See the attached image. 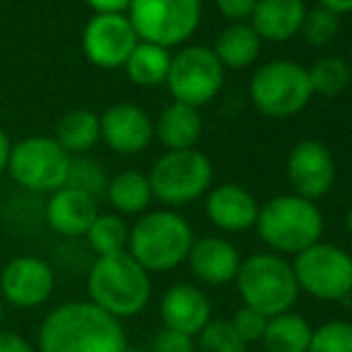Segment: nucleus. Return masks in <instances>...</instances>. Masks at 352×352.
I'll return each instance as SVG.
<instances>
[{
  "instance_id": "obj_1",
  "label": "nucleus",
  "mask_w": 352,
  "mask_h": 352,
  "mask_svg": "<svg viewBox=\"0 0 352 352\" xmlns=\"http://www.w3.org/2000/svg\"><path fill=\"white\" fill-rule=\"evenodd\" d=\"M127 336L122 321L89 300H72L43 316L36 352H122Z\"/></svg>"
},
{
  "instance_id": "obj_2",
  "label": "nucleus",
  "mask_w": 352,
  "mask_h": 352,
  "mask_svg": "<svg viewBox=\"0 0 352 352\" xmlns=\"http://www.w3.org/2000/svg\"><path fill=\"white\" fill-rule=\"evenodd\" d=\"M89 302L101 307L113 319L140 316L151 302V274L127 252L96 256L87 274Z\"/></svg>"
},
{
  "instance_id": "obj_3",
  "label": "nucleus",
  "mask_w": 352,
  "mask_h": 352,
  "mask_svg": "<svg viewBox=\"0 0 352 352\" xmlns=\"http://www.w3.org/2000/svg\"><path fill=\"white\" fill-rule=\"evenodd\" d=\"M195 245V230L185 216L170 209L142 213L130 228L127 254L146 274H166L185 264Z\"/></svg>"
},
{
  "instance_id": "obj_4",
  "label": "nucleus",
  "mask_w": 352,
  "mask_h": 352,
  "mask_svg": "<svg viewBox=\"0 0 352 352\" xmlns=\"http://www.w3.org/2000/svg\"><path fill=\"white\" fill-rule=\"evenodd\" d=\"M256 235L278 256H297L321 242L324 235V213L314 201L297 195H278L259 206Z\"/></svg>"
},
{
  "instance_id": "obj_5",
  "label": "nucleus",
  "mask_w": 352,
  "mask_h": 352,
  "mask_svg": "<svg viewBox=\"0 0 352 352\" xmlns=\"http://www.w3.org/2000/svg\"><path fill=\"white\" fill-rule=\"evenodd\" d=\"M232 283L237 285L242 307L259 311L266 319L292 311L300 297L292 264L274 252H256L242 259Z\"/></svg>"
},
{
  "instance_id": "obj_6",
  "label": "nucleus",
  "mask_w": 352,
  "mask_h": 352,
  "mask_svg": "<svg viewBox=\"0 0 352 352\" xmlns=\"http://www.w3.org/2000/svg\"><path fill=\"white\" fill-rule=\"evenodd\" d=\"M153 199L166 206H185L201 199L213 180V166L209 156L197 148L166 151L148 173Z\"/></svg>"
},
{
  "instance_id": "obj_7",
  "label": "nucleus",
  "mask_w": 352,
  "mask_h": 352,
  "mask_svg": "<svg viewBox=\"0 0 352 352\" xmlns=\"http://www.w3.org/2000/svg\"><path fill=\"white\" fill-rule=\"evenodd\" d=\"M292 264V274L300 292L319 302H343L352 295V256L343 247L316 242L300 252Z\"/></svg>"
},
{
  "instance_id": "obj_8",
  "label": "nucleus",
  "mask_w": 352,
  "mask_h": 352,
  "mask_svg": "<svg viewBox=\"0 0 352 352\" xmlns=\"http://www.w3.org/2000/svg\"><path fill=\"white\" fill-rule=\"evenodd\" d=\"M72 156L53 137H27L12 144L8 173L19 187L36 195H53L65 187Z\"/></svg>"
},
{
  "instance_id": "obj_9",
  "label": "nucleus",
  "mask_w": 352,
  "mask_h": 352,
  "mask_svg": "<svg viewBox=\"0 0 352 352\" xmlns=\"http://www.w3.org/2000/svg\"><path fill=\"white\" fill-rule=\"evenodd\" d=\"M127 19L142 41L170 48L197 32L201 0H132Z\"/></svg>"
},
{
  "instance_id": "obj_10",
  "label": "nucleus",
  "mask_w": 352,
  "mask_h": 352,
  "mask_svg": "<svg viewBox=\"0 0 352 352\" xmlns=\"http://www.w3.org/2000/svg\"><path fill=\"white\" fill-rule=\"evenodd\" d=\"M252 103L269 118H292L311 101L309 74L300 63L274 60L254 72L250 84Z\"/></svg>"
},
{
  "instance_id": "obj_11",
  "label": "nucleus",
  "mask_w": 352,
  "mask_h": 352,
  "mask_svg": "<svg viewBox=\"0 0 352 352\" xmlns=\"http://www.w3.org/2000/svg\"><path fill=\"white\" fill-rule=\"evenodd\" d=\"M223 70L226 67L218 63L211 48L187 46L170 58L166 84L177 103L199 108L213 101L223 89V79H226Z\"/></svg>"
},
{
  "instance_id": "obj_12",
  "label": "nucleus",
  "mask_w": 352,
  "mask_h": 352,
  "mask_svg": "<svg viewBox=\"0 0 352 352\" xmlns=\"http://www.w3.org/2000/svg\"><path fill=\"white\" fill-rule=\"evenodd\" d=\"M53 290H56V271L41 256H14L0 271V297L10 307L36 309L51 300Z\"/></svg>"
},
{
  "instance_id": "obj_13",
  "label": "nucleus",
  "mask_w": 352,
  "mask_h": 352,
  "mask_svg": "<svg viewBox=\"0 0 352 352\" xmlns=\"http://www.w3.org/2000/svg\"><path fill=\"white\" fill-rule=\"evenodd\" d=\"M137 43L140 36L127 14H94L82 34L84 56L103 70L125 65Z\"/></svg>"
},
{
  "instance_id": "obj_14",
  "label": "nucleus",
  "mask_w": 352,
  "mask_h": 352,
  "mask_svg": "<svg viewBox=\"0 0 352 352\" xmlns=\"http://www.w3.org/2000/svg\"><path fill=\"white\" fill-rule=\"evenodd\" d=\"M287 182L292 195L307 201H319L336 185V161L324 144L305 140L295 144L287 156Z\"/></svg>"
},
{
  "instance_id": "obj_15",
  "label": "nucleus",
  "mask_w": 352,
  "mask_h": 352,
  "mask_svg": "<svg viewBox=\"0 0 352 352\" xmlns=\"http://www.w3.org/2000/svg\"><path fill=\"white\" fill-rule=\"evenodd\" d=\"M98 120L101 140L116 153H142L153 140V120L137 103H116Z\"/></svg>"
},
{
  "instance_id": "obj_16",
  "label": "nucleus",
  "mask_w": 352,
  "mask_h": 352,
  "mask_svg": "<svg viewBox=\"0 0 352 352\" xmlns=\"http://www.w3.org/2000/svg\"><path fill=\"white\" fill-rule=\"evenodd\" d=\"M158 311L166 329L197 338L211 321V300L201 287L192 283H175L163 292Z\"/></svg>"
},
{
  "instance_id": "obj_17",
  "label": "nucleus",
  "mask_w": 352,
  "mask_h": 352,
  "mask_svg": "<svg viewBox=\"0 0 352 352\" xmlns=\"http://www.w3.org/2000/svg\"><path fill=\"white\" fill-rule=\"evenodd\" d=\"M192 274L197 280L204 285H228L235 280L237 271H240L242 256L237 247L226 237H195V245L187 256Z\"/></svg>"
},
{
  "instance_id": "obj_18",
  "label": "nucleus",
  "mask_w": 352,
  "mask_h": 352,
  "mask_svg": "<svg viewBox=\"0 0 352 352\" xmlns=\"http://www.w3.org/2000/svg\"><path fill=\"white\" fill-rule=\"evenodd\" d=\"M206 218L211 226H216L223 232H245L256 226L259 216V201L254 199L250 190L240 185H221L216 190L206 192L204 204Z\"/></svg>"
},
{
  "instance_id": "obj_19",
  "label": "nucleus",
  "mask_w": 352,
  "mask_h": 352,
  "mask_svg": "<svg viewBox=\"0 0 352 352\" xmlns=\"http://www.w3.org/2000/svg\"><path fill=\"white\" fill-rule=\"evenodd\" d=\"M96 216V199L72 187H60L46 201L48 228L63 237H84Z\"/></svg>"
},
{
  "instance_id": "obj_20",
  "label": "nucleus",
  "mask_w": 352,
  "mask_h": 352,
  "mask_svg": "<svg viewBox=\"0 0 352 352\" xmlns=\"http://www.w3.org/2000/svg\"><path fill=\"white\" fill-rule=\"evenodd\" d=\"M307 8L302 0H256L250 27L266 41H290L300 34Z\"/></svg>"
},
{
  "instance_id": "obj_21",
  "label": "nucleus",
  "mask_w": 352,
  "mask_h": 352,
  "mask_svg": "<svg viewBox=\"0 0 352 352\" xmlns=\"http://www.w3.org/2000/svg\"><path fill=\"white\" fill-rule=\"evenodd\" d=\"M153 137L168 148V151H185L195 148L201 137V116L197 108L173 101L161 111L153 122Z\"/></svg>"
},
{
  "instance_id": "obj_22",
  "label": "nucleus",
  "mask_w": 352,
  "mask_h": 352,
  "mask_svg": "<svg viewBox=\"0 0 352 352\" xmlns=\"http://www.w3.org/2000/svg\"><path fill=\"white\" fill-rule=\"evenodd\" d=\"M311 331L314 326L305 316L297 311H285L266 321L261 345L264 352H307L311 343Z\"/></svg>"
},
{
  "instance_id": "obj_23",
  "label": "nucleus",
  "mask_w": 352,
  "mask_h": 352,
  "mask_svg": "<svg viewBox=\"0 0 352 352\" xmlns=\"http://www.w3.org/2000/svg\"><path fill=\"white\" fill-rule=\"evenodd\" d=\"M259 48H261V38L256 36V32L250 24L242 22V24H230L228 29H223L221 36L216 38V46L211 51L223 67L242 70V67H250L256 60Z\"/></svg>"
},
{
  "instance_id": "obj_24",
  "label": "nucleus",
  "mask_w": 352,
  "mask_h": 352,
  "mask_svg": "<svg viewBox=\"0 0 352 352\" xmlns=\"http://www.w3.org/2000/svg\"><path fill=\"white\" fill-rule=\"evenodd\" d=\"M108 204L122 216H142L151 204V185L140 170H122L108 180L106 187Z\"/></svg>"
},
{
  "instance_id": "obj_25",
  "label": "nucleus",
  "mask_w": 352,
  "mask_h": 352,
  "mask_svg": "<svg viewBox=\"0 0 352 352\" xmlns=\"http://www.w3.org/2000/svg\"><path fill=\"white\" fill-rule=\"evenodd\" d=\"M70 156H82L101 140V120L94 111L77 108L60 118L53 137Z\"/></svg>"
},
{
  "instance_id": "obj_26",
  "label": "nucleus",
  "mask_w": 352,
  "mask_h": 352,
  "mask_svg": "<svg viewBox=\"0 0 352 352\" xmlns=\"http://www.w3.org/2000/svg\"><path fill=\"white\" fill-rule=\"evenodd\" d=\"M170 53L168 48H161L156 43H137L135 51L130 53L125 63L127 77L132 79L140 87H156V84H163L168 77V70H170Z\"/></svg>"
},
{
  "instance_id": "obj_27",
  "label": "nucleus",
  "mask_w": 352,
  "mask_h": 352,
  "mask_svg": "<svg viewBox=\"0 0 352 352\" xmlns=\"http://www.w3.org/2000/svg\"><path fill=\"white\" fill-rule=\"evenodd\" d=\"M84 237H87L89 250L94 254L108 256V254H118V252H127L130 228L116 213H98Z\"/></svg>"
},
{
  "instance_id": "obj_28",
  "label": "nucleus",
  "mask_w": 352,
  "mask_h": 352,
  "mask_svg": "<svg viewBox=\"0 0 352 352\" xmlns=\"http://www.w3.org/2000/svg\"><path fill=\"white\" fill-rule=\"evenodd\" d=\"M307 74H309L311 91L326 98L343 94L352 79V70L343 58H321L307 70Z\"/></svg>"
},
{
  "instance_id": "obj_29",
  "label": "nucleus",
  "mask_w": 352,
  "mask_h": 352,
  "mask_svg": "<svg viewBox=\"0 0 352 352\" xmlns=\"http://www.w3.org/2000/svg\"><path fill=\"white\" fill-rule=\"evenodd\" d=\"M65 187H72V190H79V192H84V195L98 199L101 195H106L108 175L96 161H91V158L72 156Z\"/></svg>"
},
{
  "instance_id": "obj_30",
  "label": "nucleus",
  "mask_w": 352,
  "mask_h": 352,
  "mask_svg": "<svg viewBox=\"0 0 352 352\" xmlns=\"http://www.w3.org/2000/svg\"><path fill=\"white\" fill-rule=\"evenodd\" d=\"M307 352H352V321L333 319L316 326Z\"/></svg>"
},
{
  "instance_id": "obj_31",
  "label": "nucleus",
  "mask_w": 352,
  "mask_h": 352,
  "mask_svg": "<svg viewBox=\"0 0 352 352\" xmlns=\"http://www.w3.org/2000/svg\"><path fill=\"white\" fill-rule=\"evenodd\" d=\"M197 343L201 352H247L245 340L237 336L230 321L223 319H211L197 336Z\"/></svg>"
},
{
  "instance_id": "obj_32",
  "label": "nucleus",
  "mask_w": 352,
  "mask_h": 352,
  "mask_svg": "<svg viewBox=\"0 0 352 352\" xmlns=\"http://www.w3.org/2000/svg\"><path fill=\"white\" fill-rule=\"evenodd\" d=\"M338 29H340L338 14L316 5L314 10H307L300 32L305 34V38L311 43V46H326V43H331L336 38Z\"/></svg>"
},
{
  "instance_id": "obj_33",
  "label": "nucleus",
  "mask_w": 352,
  "mask_h": 352,
  "mask_svg": "<svg viewBox=\"0 0 352 352\" xmlns=\"http://www.w3.org/2000/svg\"><path fill=\"white\" fill-rule=\"evenodd\" d=\"M266 316H261L259 311L250 309V307H240V309L232 314L230 324L232 329L237 331L245 345H252V343H261L264 338V331H266Z\"/></svg>"
},
{
  "instance_id": "obj_34",
  "label": "nucleus",
  "mask_w": 352,
  "mask_h": 352,
  "mask_svg": "<svg viewBox=\"0 0 352 352\" xmlns=\"http://www.w3.org/2000/svg\"><path fill=\"white\" fill-rule=\"evenodd\" d=\"M148 352H195V338L163 326L151 340Z\"/></svg>"
},
{
  "instance_id": "obj_35",
  "label": "nucleus",
  "mask_w": 352,
  "mask_h": 352,
  "mask_svg": "<svg viewBox=\"0 0 352 352\" xmlns=\"http://www.w3.org/2000/svg\"><path fill=\"white\" fill-rule=\"evenodd\" d=\"M216 5L226 19H230L232 24H242L252 17L256 0H216Z\"/></svg>"
},
{
  "instance_id": "obj_36",
  "label": "nucleus",
  "mask_w": 352,
  "mask_h": 352,
  "mask_svg": "<svg viewBox=\"0 0 352 352\" xmlns=\"http://www.w3.org/2000/svg\"><path fill=\"white\" fill-rule=\"evenodd\" d=\"M0 352H36V348L19 333L0 331Z\"/></svg>"
},
{
  "instance_id": "obj_37",
  "label": "nucleus",
  "mask_w": 352,
  "mask_h": 352,
  "mask_svg": "<svg viewBox=\"0 0 352 352\" xmlns=\"http://www.w3.org/2000/svg\"><path fill=\"white\" fill-rule=\"evenodd\" d=\"M132 0H87V5L96 14H122L127 12Z\"/></svg>"
},
{
  "instance_id": "obj_38",
  "label": "nucleus",
  "mask_w": 352,
  "mask_h": 352,
  "mask_svg": "<svg viewBox=\"0 0 352 352\" xmlns=\"http://www.w3.org/2000/svg\"><path fill=\"white\" fill-rule=\"evenodd\" d=\"M319 8L331 10V12H336L340 17V14L352 12V0H319Z\"/></svg>"
},
{
  "instance_id": "obj_39",
  "label": "nucleus",
  "mask_w": 352,
  "mask_h": 352,
  "mask_svg": "<svg viewBox=\"0 0 352 352\" xmlns=\"http://www.w3.org/2000/svg\"><path fill=\"white\" fill-rule=\"evenodd\" d=\"M10 151H12V144H10V137L5 135V130L0 127V175L8 170Z\"/></svg>"
},
{
  "instance_id": "obj_40",
  "label": "nucleus",
  "mask_w": 352,
  "mask_h": 352,
  "mask_svg": "<svg viewBox=\"0 0 352 352\" xmlns=\"http://www.w3.org/2000/svg\"><path fill=\"white\" fill-rule=\"evenodd\" d=\"M345 230H348V235L352 237V209L345 213Z\"/></svg>"
},
{
  "instance_id": "obj_41",
  "label": "nucleus",
  "mask_w": 352,
  "mask_h": 352,
  "mask_svg": "<svg viewBox=\"0 0 352 352\" xmlns=\"http://www.w3.org/2000/svg\"><path fill=\"white\" fill-rule=\"evenodd\" d=\"M3 321H5V302L0 297V331H3Z\"/></svg>"
},
{
  "instance_id": "obj_42",
  "label": "nucleus",
  "mask_w": 352,
  "mask_h": 352,
  "mask_svg": "<svg viewBox=\"0 0 352 352\" xmlns=\"http://www.w3.org/2000/svg\"><path fill=\"white\" fill-rule=\"evenodd\" d=\"M122 352H148V350H142V348H130V345H127V348L122 350Z\"/></svg>"
},
{
  "instance_id": "obj_43",
  "label": "nucleus",
  "mask_w": 352,
  "mask_h": 352,
  "mask_svg": "<svg viewBox=\"0 0 352 352\" xmlns=\"http://www.w3.org/2000/svg\"><path fill=\"white\" fill-rule=\"evenodd\" d=\"M350 300H352V295H350Z\"/></svg>"
},
{
  "instance_id": "obj_44",
  "label": "nucleus",
  "mask_w": 352,
  "mask_h": 352,
  "mask_svg": "<svg viewBox=\"0 0 352 352\" xmlns=\"http://www.w3.org/2000/svg\"><path fill=\"white\" fill-rule=\"evenodd\" d=\"M259 352H264V350H259Z\"/></svg>"
}]
</instances>
